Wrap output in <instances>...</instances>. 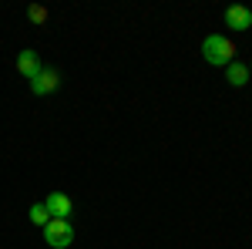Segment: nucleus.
<instances>
[{
    "mask_svg": "<svg viewBox=\"0 0 252 249\" xmlns=\"http://www.w3.org/2000/svg\"><path fill=\"white\" fill-rule=\"evenodd\" d=\"M44 209H47L51 219H67V215L74 212V202H71L64 192H51V195L44 199Z\"/></svg>",
    "mask_w": 252,
    "mask_h": 249,
    "instance_id": "3",
    "label": "nucleus"
},
{
    "mask_svg": "<svg viewBox=\"0 0 252 249\" xmlns=\"http://www.w3.org/2000/svg\"><path fill=\"white\" fill-rule=\"evenodd\" d=\"M44 243L51 249H67L74 243V226H71V219H51L47 226H44Z\"/></svg>",
    "mask_w": 252,
    "mask_h": 249,
    "instance_id": "2",
    "label": "nucleus"
},
{
    "mask_svg": "<svg viewBox=\"0 0 252 249\" xmlns=\"http://www.w3.org/2000/svg\"><path fill=\"white\" fill-rule=\"evenodd\" d=\"M27 17L34 20V24H40V20L47 17V14H44V7H31V10H27Z\"/></svg>",
    "mask_w": 252,
    "mask_h": 249,
    "instance_id": "9",
    "label": "nucleus"
},
{
    "mask_svg": "<svg viewBox=\"0 0 252 249\" xmlns=\"http://www.w3.org/2000/svg\"><path fill=\"white\" fill-rule=\"evenodd\" d=\"M17 71L27 77V81H34V77L40 74V58H37V51H31V47H27V51H20V54H17Z\"/></svg>",
    "mask_w": 252,
    "mask_h": 249,
    "instance_id": "6",
    "label": "nucleus"
},
{
    "mask_svg": "<svg viewBox=\"0 0 252 249\" xmlns=\"http://www.w3.org/2000/svg\"><path fill=\"white\" fill-rule=\"evenodd\" d=\"M202 58L212 68H229L235 61V44L225 34H209V37L202 40Z\"/></svg>",
    "mask_w": 252,
    "mask_h": 249,
    "instance_id": "1",
    "label": "nucleus"
},
{
    "mask_svg": "<svg viewBox=\"0 0 252 249\" xmlns=\"http://www.w3.org/2000/svg\"><path fill=\"white\" fill-rule=\"evenodd\" d=\"M249 71H252V68H249Z\"/></svg>",
    "mask_w": 252,
    "mask_h": 249,
    "instance_id": "10",
    "label": "nucleus"
},
{
    "mask_svg": "<svg viewBox=\"0 0 252 249\" xmlns=\"http://www.w3.org/2000/svg\"><path fill=\"white\" fill-rule=\"evenodd\" d=\"M31 222H34V226H47V222H51V215H47V209H44V202H37V206L31 209Z\"/></svg>",
    "mask_w": 252,
    "mask_h": 249,
    "instance_id": "8",
    "label": "nucleus"
},
{
    "mask_svg": "<svg viewBox=\"0 0 252 249\" xmlns=\"http://www.w3.org/2000/svg\"><path fill=\"white\" fill-rule=\"evenodd\" d=\"M249 74H252V71L246 68V64H242V61H232V64L225 68V81H229L232 88H242V84L249 81Z\"/></svg>",
    "mask_w": 252,
    "mask_h": 249,
    "instance_id": "7",
    "label": "nucleus"
},
{
    "mask_svg": "<svg viewBox=\"0 0 252 249\" xmlns=\"http://www.w3.org/2000/svg\"><path fill=\"white\" fill-rule=\"evenodd\" d=\"M225 27H229V31H239V34L249 31V27H252V10H249V7H242V3L229 7V10H225Z\"/></svg>",
    "mask_w": 252,
    "mask_h": 249,
    "instance_id": "4",
    "label": "nucleus"
},
{
    "mask_svg": "<svg viewBox=\"0 0 252 249\" xmlns=\"http://www.w3.org/2000/svg\"><path fill=\"white\" fill-rule=\"evenodd\" d=\"M58 88H61L58 71H44V68H40V74L31 81V91H34V95H51V91H58Z\"/></svg>",
    "mask_w": 252,
    "mask_h": 249,
    "instance_id": "5",
    "label": "nucleus"
}]
</instances>
